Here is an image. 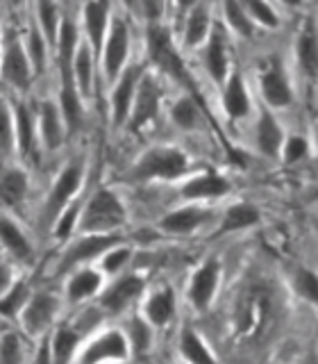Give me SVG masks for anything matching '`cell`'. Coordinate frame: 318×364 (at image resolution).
I'll return each mask as SVG.
<instances>
[{"instance_id":"cell-1","label":"cell","mask_w":318,"mask_h":364,"mask_svg":"<svg viewBox=\"0 0 318 364\" xmlns=\"http://www.w3.org/2000/svg\"><path fill=\"white\" fill-rule=\"evenodd\" d=\"M191 171V157L182 151V148L159 144L143 151L134 159L130 168V180L146 185V182L162 180V182H173L180 178H187Z\"/></svg>"},{"instance_id":"cell-2","label":"cell","mask_w":318,"mask_h":364,"mask_svg":"<svg viewBox=\"0 0 318 364\" xmlns=\"http://www.w3.org/2000/svg\"><path fill=\"white\" fill-rule=\"evenodd\" d=\"M128 221L125 205L116 191L100 187L84 200L80 232H119Z\"/></svg>"},{"instance_id":"cell-3","label":"cell","mask_w":318,"mask_h":364,"mask_svg":"<svg viewBox=\"0 0 318 364\" xmlns=\"http://www.w3.org/2000/svg\"><path fill=\"white\" fill-rule=\"evenodd\" d=\"M119 242H123L119 232H82V237L71 239L66 244L64 253L55 267V276H66V273H73L80 267L94 264Z\"/></svg>"},{"instance_id":"cell-4","label":"cell","mask_w":318,"mask_h":364,"mask_svg":"<svg viewBox=\"0 0 318 364\" xmlns=\"http://www.w3.org/2000/svg\"><path fill=\"white\" fill-rule=\"evenodd\" d=\"M130 57H132V30L130 23L114 16L111 28L102 43L98 62H100V73L107 82H116V77L130 66Z\"/></svg>"},{"instance_id":"cell-5","label":"cell","mask_w":318,"mask_h":364,"mask_svg":"<svg viewBox=\"0 0 318 364\" xmlns=\"http://www.w3.org/2000/svg\"><path fill=\"white\" fill-rule=\"evenodd\" d=\"M84 176H87L84 159H71V162L57 173L48 196H45V203H43V221L45 223L53 225L66 205L77 198L80 189L84 185Z\"/></svg>"},{"instance_id":"cell-6","label":"cell","mask_w":318,"mask_h":364,"mask_svg":"<svg viewBox=\"0 0 318 364\" xmlns=\"http://www.w3.org/2000/svg\"><path fill=\"white\" fill-rule=\"evenodd\" d=\"M132 358L128 333L121 328H105L87 337L75 362H123Z\"/></svg>"},{"instance_id":"cell-7","label":"cell","mask_w":318,"mask_h":364,"mask_svg":"<svg viewBox=\"0 0 318 364\" xmlns=\"http://www.w3.org/2000/svg\"><path fill=\"white\" fill-rule=\"evenodd\" d=\"M259 96L261 102L273 112H284L295 102V91L289 80L287 68L278 60L268 62L259 73Z\"/></svg>"},{"instance_id":"cell-8","label":"cell","mask_w":318,"mask_h":364,"mask_svg":"<svg viewBox=\"0 0 318 364\" xmlns=\"http://www.w3.org/2000/svg\"><path fill=\"white\" fill-rule=\"evenodd\" d=\"M60 307H62V301L57 299L55 294H48V291L32 294V299L28 301L26 307H23V312L18 316L23 333L28 337L48 335L57 314H60Z\"/></svg>"},{"instance_id":"cell-9","label":"cell","mask_w":318,"mask_h":364,"mask_svg":"<svg viewBox=\"0 0 318 364\" xmlns=\"http://www.w3.org/2000/svg\"><path fill=\"white\" fill-rule=\"evenodd\" d=\"M143 75H146L143 64H130L116 77V82H111V123L116 125V128L128 125L136 91H139Z\"/></svg>"},{"instance_id":"cell-10","label":"cell","mask_w":318,"mask_h":364,"mask_svg":"<svg viewBox=\"0 0 318 364\" xmlns=\"http://www.w3.org/2000/svg\"><path fill=\"white\" fill-rule=\"evenodd\" d=\"M221 276H223V267L219 259H204L202 264L191 273L187 299L196 312H207L212 307L221 287Z\"/></svg>"},{"instance_id":"cell-11","label":"cell","mask_w":318,"mask_h":364,"mask_svg":"<svg viewBox=\"0 0 318 364\" xmlns=\"http://www.w3.org/2000/svg\"><path fill=\"white\" fill-rule=\"evenodd\" d=\"M162 100L164 94H162V85H159V77L153 71H146L139 91H136L128 128L132 132H139L146 125H150L159 117V112H162Z\"/></svg>"},{"instance_id":"cell-12","label":"cell","mask_w":318,"mask_h":364,"mask_svg":"<svg viewBox=\"0 0 318 364\" xmlns=\"http://www.w3.org/2000/svg\"><path fill=\"white\" fill-rule=\"evenodd\" d=\"M143 294H146V280L141 276H136V273H121L111 284H105V289L98 296V303L107 314H123Z\"/></svg>"},{"instance_id":"cell-13","label":"cell","mask_w":318,"mask_h":364,"mask_svg":"<svg viewBox=\"0 0 318 364\" xmlns=\"http://www.w3.org/2000/svg\"><path fill=\"white\" fill-rule=\"evenodd\" d=\"M37 75L32 66V60L28 55L26 41L21 37H9L3 46V80L14 87L16 91H26L32 82V77Z\"/></svg>"},{"instance_id":"cell-14","label":"cell","mask_w":318,"mask_h":364,"mask_svg":"<svg viewBox=\"0 0 318 364\" xmlns=\"http://www.w3.org/2000/svg\"><path fill=\"white\" fill-rule=\"evenodd\" d=\"M270 314V296L266 289L253 287L236 305V328L243 339H253Z\"/></svg>"},{"instance_id":"cell-15","label":"cell","mask_w":318,"mask_h":364,"mask_svg":"<svg viewBox=\"0 0 318 364\" xmlns=\"http://www.w3.org/2000/svg\"><path fill=\"white\" fill-rule=\"evenodd\" d=\"M200 60L204 73L209 75L214 85L223 87L225 80L232 73V62H230V50H227V37L221 26H214L209 39L204 41L200 48Z\"/></svg>"},{"instance_id":"cell-16","label":"cell","mask_w":318,"mask_h":364,"mask_svg":"<svg viewBox=\"0 0 318 364\" xmlns=\"http://www.w3.org/2000/svg\"><path fill=\"white\" fill-rule=\"evenodd\" d=\"M221 107L230 121H243L253 114V96L241 71L232 68L230 77L221 87Z\"/></svg>"},{"instance_id":"cell-17","label":"cell","mask_w":318,"mask_h":364,"mask_svg":"<svg viewBox=\"0 0 318 364\" xmlns=\"http://www.w3.org/2000/svg\"><path fill=\"white\" fill-rule=\"evenodd\" d=\"M232 185L230 180L214 173V171H202L185 180V185L180 187V196L189 203H207V200H219L230 193Z\"/></svg>"},{"instance_id":"cell-18","label":"cell","mask_w":318,"mask_h":364,"mask_svg":"<svg viewBox=\"0 0 318 364\" xmlns=\"http://www.w3.org/2000/svg\"><path fill=\"white\" fill-rule=\"evenodd\" d=\"M287 139V132H284L280 119L275 117V112L268 109L266 105L259 109L257 121H255V130H253V141L255 148L264 155V157H280L282 155V146Z\"/></svg>"},{"instance_id":"cell-19","label":"cell","mask_w":318,"mask_h":364,"mask_svg":"<svg viewBox=\"0 0 318 364\" xmlns=\"http://www.w3.org/2000/svg\"><path fill=\"white\" fill-rule=\"evenodd\" d=\"M37 130H39V141L43 144L45 151H60L66 134H68V125L64 119V112L60 107V102L53 100H43L37 112Z\"/></svg>"},{"instance_id":"cell-20","label":"cell","mask_w":318,"mask_h":364,"mask_svg":"<svg viewBox=\"0 0 318 364\" xmlns=\"http://www.w3.org/2000/svg\"><path fill=\"white\" fill-rule=\"evenodd\" d=\"M105 289V271L100 267H80L75 269L71 276L66 278L64 291L68 303H87L91 299L100 296V291Z\"/></svg>"},{"instance_id":"cell-21","label":"cell","mask_w":318,"mask_h":364,"mask_svg":"<svg viewBox=\"0 0 318 364\" xmlns=\"http://www.w3.org/2000/svg\"><path fill=\"white\" fill-rule=\"evenodd\" d=\"M212 216L214 212L209 208H204L202 203H187L182 208L166 212L162 216V221H159V228L170 235H191L207 223Z\"/></svg>"},{"instance_id":"cell-22","label":"cell","mask_w":318,"mask_h":364,"mask_svg":"<svg viewBox=\"0 0 318 364\" xmlns=\"http://www.w3.org/2000/svg\"><path fill=\"white\" fill-rule=\"evenodd\" d=\"M111 5L109 0H87L82 7V30H84V39L91 43V48L100 55L102 43L111 28Z\"/></svg>"},{"instance_id":"cell-23","label":"cell","mask_w":318,"mask_h":364,"mask_svg":"<svg viewBox=\"0 0 318 364\" xmlns=\"http://www.w3.org/2000/svg\"><path fill=\"white\" fill-rule=\"evenodd\" d=\"M177 310V301H175V291L168 287V284H159V287L150 289L143 296L141 303V314L150 321L155 328H164L173 321Z\"/></svg>"},{"instance_id":"cell-24","label":"cell","mask_w":318,"mask_h":364,"mask_svg":"<svg viewBox=\"0 0 318 364\" xmlns=\"http://www.w3.org/2000/svg\"><path fill=\"white\" fill-rule=\"evenodd\" d=\"M100 68L98 55L91 48V43L87 39H82L73 62V73H75V85L80 89V96L84 98V102H89L94 98V89H96V73Z\"/></svg>"},{"instance_id":"cell-25","label":"cell","mask_w":318,"mask_h":364,"mask_svg":"<svg viewBox=\"0 0 318 364\" xmlns=\"http://www.w3.org/2000/svg\"><path fill=\"white\" fill-rule=\"evenodd\" d=\"M214 30L212 14L209 9L202 3H198L193 9H189L185 14V34H182V41H185V48L189 50H200L204 41L209 39V34Z\"/></svg>"},{"instance_id":"cell-26","label":"cell","mask_w":318,"mask_h":364,"mask_svg":"<svg viewBox=\"0 0 318 364\" xmlns=\"http://www.w3.org/2000/svg\"><path fill=\"white\" fill-rule=\"evenodd\" d=\"M0 235H3V246H5V255L11 257L16 264H26L32 262V242L26 235V230L11 219V216H3V225H0Z\"/></svg>"},{"instance_id":"cell-27","label":"cell","mask_w":318,"mask_h":364,"mask_svg":"<svg viewBox=\"0 0 318 364\" xmlns=\"http://www.w3.org/2000/svg\"><path fill=\"white\" fill-rule=\"evenodd\" d=\"M295 66L305 77H318V28L309 23L295 39Z\"/></svg>"},{"instance_id":"cell-28","label":"cell","mask_w":318,"mask_h":364,"mask_svg":"<svg viewBox=\"0 0 318 364\" xmlns=\"http://www.w3.org/2000/svg\"><path fill=\"white\" fill-rule=\"evenodd\" d=\"M87 337L80 333V330L68 323V326H60L53 328L50 333V346H53V362H73L77 360V353L82 350Z\"/></svg>"},{"instance_id":"cell-29","label":"cell","mask_w":318,"mask_h":364,"mask_svg":"<svg viewBox=\"0 0 318 364\" xmlns=\"http://www.w3.org/2000/svg\"><path fill=\"white\" fill-rule=\"evenodd\" d=\"M168 119L182 132H196L202 125V109L193 94H180L168 105Z\"/></svg>"},{"instance_id":"cell-30","label":"cell","mask_w":318,"mask_h":364,"mask_svg":"<svg viewBox=\"0 0 318 364\" xmlns=\"http://www.w3.org/2000/svg\"><path fill=\"white\" fill-rule=\"evenodd\" d=\"M64 21L66 18L62 16L60 0H34V23L45 34V39L50 41L53 50L57 48V41H60Z\"/></svg>"},{"instance_id":"cell-31","label":"cell","mask_w":318,"mask_h":364,"mask_svg":"<svg viewBox=\"0 0 318 364\" xmlns=\"http://www.w3.org/2000/svg\"><path fill=\"white\" fill-rule=\"evenodd\" d=\"M261 221V212L253 203H232L221 216V228H216V235L241 232Z\"/></svg>"},{"instance_id":"cell-32","label":"cell","mask_w":318,"mask_h":364,"mask_svg":"<svg viewBox=\"0 0 318 364\" xmlns=\"http://www.w3.org/2000/svg\"><path fill=\"white\" fill-rule=\"evenodd\" d=\"M0 191H3L5 208H16L26 200L30 191V176L23 166H5L3 171V182H0Z\"/></svg>"},{"instance_id":"cell-33","label":"cell","mask_w":318,"mask_h":364,"mask_svg":"<svg viewBox=\"0 0 318 364\" xmlns=\"http://www.w3.org/2000/svg\"><path fill=\"white\" fill-rule=\"evenodd\" d=\"M177 353L185 362H214L216 353L193 328H185L177 339Z\"/></svg>"},{"instance_id":"cell-34","label":"cell","mask_w":318,"mask_h":364,"mask_svg":"<svg viewBox=\"0 0 318 364\" xmlns=\"http://www.w3.org/2000/svg\"><path fill=\"white\" fill-rule=\"evenodd\" d=\"M221 7H223L225 26L230 28L236 34V37L253 39L257 26H255V21L250 18L248 9L243 5V0H221Z\"/></svg>"},{"instance_id":"cell-35","label":"cell","mask_w":318,"mask_h":364,"mask_svg":"<svg viewBox=\"0 0 318 364\" xmlns=\"http://www.w3.org/2000/svg\"><path fill=\"white\" fill-rule=\"evenodd\" d=\"M82 208H84V203L75 198L73 203H68L66 208L62 210V214L57 216L55 223L50 225V232L55 237V242H60V244L71 242L73 235L80 230V221H82Z\"/></svg>"},{"instance_id":"cell-36","label":"cell","mask_w":318,"mask_h":364,"mask_svg":"<svg viewBox=\"0 0 318 364\" xmlns=\"http://www.w3.org/2000/svg\"><path fill=\"white\" fill-rule=\"evenodd\" d=\"M14 109V123H16V141H18V153L28 155L34 146V136H37V119L30 112V107L26 102H16L11 105Z\"/></svg>"},{"instance_id":"cell-37","label":"cell","mask_w":318,"mask_h":364,"mask_svg":"<svg viewBox=\"0 0 318 364\" xmlns=\"http://www.w3.org/2000/svg\"><path fill=\"white\" fill-rule=\"evenodd\" d=\"M23 41H26V48H28L34 71H37V75H41L45 71V66H48V53L53 50L50 41L45 39V34L39 30L37 23H30V28L26 32V39Z\"/></svg>"},{"instance_id":"cell-38","label":"cell","mask_w":318,"mask_h":364,"mask_svg":"<svg viewBox=\"0 0 318 364\" xmlns=\"http://www.w3.org/2000/svg\"><path fill=\"white\" fill-rule=\"evenodd\" d=\"M32 299V289H30V284L26 280H21L16 278L14 282L9 284V287L3 291V316L5 318H18L21 312H23V307L28 305V301Z\"/></svg>"},{"instance_id":"cell-39","label":"cell","mask_w":318,"mask_h":364,"mask_svg":"<svg viewBox=\"0 0 318 364\" xmlns=\"http://www.w3.org/2000/svg\"><path fill=\"white\" fill-rule=\"evenodd\" d=\"M153 330L155 326L148 321L143 314H136L128 321V328H125V333H128V339H130V346H132V355H143V353L150 348L153 344Z\"/></svg>"},{"instance_id":"cell-40","label":"cell","mask_w":318,"mask_h":364,"mask_svg":"<svg viewBox=\"0 0 318 364\" xmlns=\"http://www.w3.org/2000/svg\"><path fill=\"white\" fill-rule=\"evenodd\" d=\"M243 5L257 28L278 30L282 26V18L278 14V9L270 5V0H243Z\"/></svg>"},{"instance_id":"cell-41","label":"cell","mask_w":318,"mask_h":364,"mask_svg":"<svg viewBox=\"0 0 318 364\" xmlns=\"http://www.w3.org/2000/svg\"><path fill=\"white\" fill-rule=\"evenodd\" d=\"M132 253H134V250L130 246H125L123 242H119L98 259V267L105 271V276H121L123 269L130 264Z\"/></svg>"},{"instance_id":"cell-42","label":"cell","mask_w":318,"mask_h":364,"mask_svg":"<svg viewBox=\"0 0 318 364\" xmlns=\"http://www.w3.org/2000/svg\"><path fill=\"white\" fill-rule=\"evenodd\" d=\"M293 291L300 296L305 303L314 305L318 310V273L312 269H295L293 271Z\"/></svg>"},{"instance_id":"cell-43","label":"cell","mask_w":318,"mask_h":364,"mask_svg":"<svg viewBox=\"0 0 318 364\" xmlns=\"http://www.w3.org/2000/svg\"><path fill=\"white\" fill-rule=\"evenodd\" d=\"M26 358V346H23V337L16 330H5L0 337V362L3 364H18Z\"/></svg>"},{"instance_id":"cell-44","label":"cell","mask_w":318,"mask_h":364,"mask_svg":"<svg viewBox=\"0 0 318 364\" xmlns=\"http://www.w3.org/2000/svg\"><path fill=\"white\" fill-rule=\"evenodd\" d=\"M105 310H102V305H87L82 310L77 312V316L73 318V326L82 333L84 337H91L94 333H98V328L102 326V318H105Z\"/></svg>"},{"instance_id":"cell-45","label":"cell","mask_w":318,"mask_h":364,"mask_svg":"<svg viewBox=\"0 0 318 364\" xmlns=\"http://www.w3.org/2000/svg\"><path fill=\"white\" fill-rule=\"evenodd\" d=\"M312 148H314L312 141L307 139L305 134H287L280 157H282L284 164H298V162H302L307 155H309Z\"/></svg>"},{"instance_id":"cell-46","label":"cell","mask_w":318,"mask_h":364,"mask_svg":"<svg viewBox=\"0 0 318 364\" xmlns=\"http://www.w3.org/2000/svg\"><path fill=\"white\" fill-rule=\"evenodd\" d=\"M3 153H5V157H9L11 153H18L14 109H11L9 100H5V112H3Z\"/></svg>"},{"instance_id":"cell-47","label":"cell","mask_w":318,"mask_h":364,"mask_svg":"<svg viewBox=\"0 0 318 364\" xmlns=\"http://www.w3.org/2000/svg\"><path fill=\"white\" fill-rule=\"evenodd\" d=\"M121 5H123L125 11H128V16H132V18H143V16H148L146 0H121Z\"/></svg>"},{"instance_id":"cell-48","label":"cell","mask_w":318,"mask_h":364,"mask_svg":"<svg viewBox=\"0 0 318 364\" xmlns=\"http://www.w3.org/2000/svg\"><path fill=\"white\" fill-rule=\"evenodd\" d=\"M173 3H175V7L182 11V14H187V11L196 7V5L200 3V0H173Z\"/></svg>"},{"instance_id":"cell-49","label":"cell","mask_w":318,"mask_h":364,"mask_svg":"<svg viewBox=\"0 0 318 364\" xmlns=\"http://www.w3.org/2000/svg\"><path fill=\"white\" fill-rule=\"evenodd\" d=\"M312 146H314V151L318 153V121L314 125V134H312Z\"/></svg>"},{"instance_id":"cell-50","label":"cell","mask_w":318,"mask_h":364,"mask_svg":"<svg viewBox=\"0 0 318 364\" xmlns=\"http://www.w3.org/2000/svg\"><path fill=\"white\" fill-rule=\"evenodd\" d=\"M282 5H287V7H291V9H295V7H300L302 5V0H280Z\"/></svg>"},{"instance_id":"cell-51","label":"cell","mask_w":318,"mask_h":364,"mask_svg":"<svg viewBox=\"0 0 318 364\" xmlns=\"http://www.w3.org/2000/svg\"><path fill=\"white\" fill-rule=\"evenodd\" d=\"M7 3H9L11 7H16V9H18V7H23V5H26L28 0H7Z\"/></svg>"},{"instance_id":"cell-52","label":"cell","mask_w":318,"mask_h":364,"mask_svg":"<svg viewBox=\"0 0 318 364\" xmlns=\"http://www.w3.org/2000/svg\"><path fill=\"white\" fill-rule=\"evenodd\" d=\"M60 3H62V0H60Z\"/></svg>"}]
</instances>
